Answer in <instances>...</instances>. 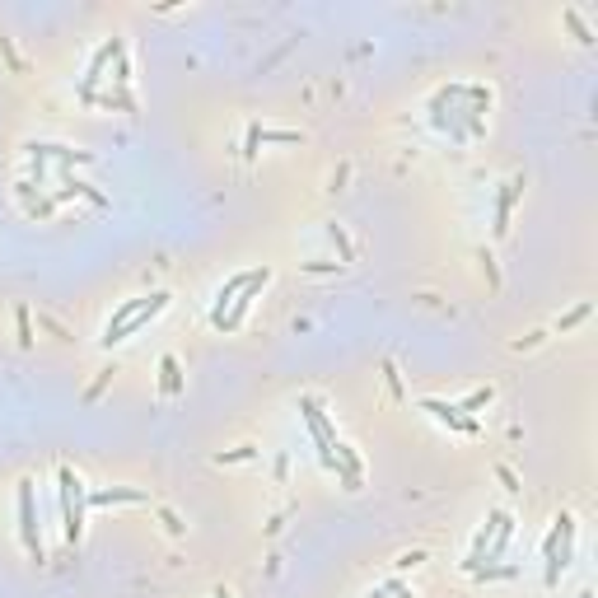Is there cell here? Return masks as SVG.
<instances>
[{
	"label": "cell",
	"mask_w": 598,
	"mask_h": 598,
	"mask_svg": "<svg viewBox=\"0 0 598 598\" xmlns=\"http://www.w3.org/2000/svg\"><path fill=\"white\" fill-rule=\"evenodd\" d=\"M19 510H23V537H28V547H33V552H42V547H38V533H33V495H28V481H23V491H19Z\"/></svg>",
	"instance_id": "cell-1"
}]
</instances>
